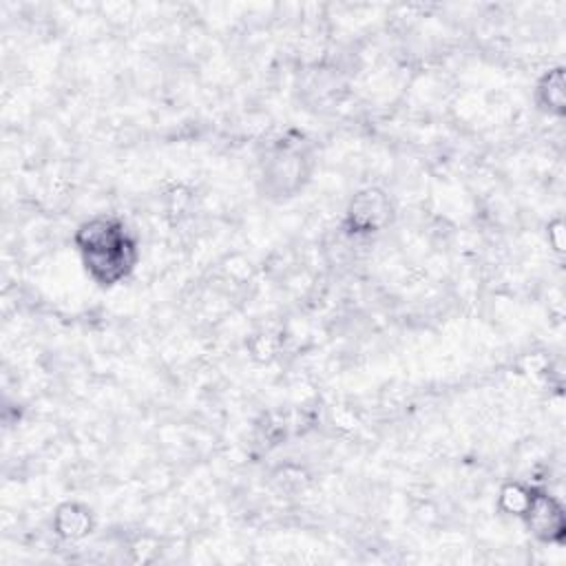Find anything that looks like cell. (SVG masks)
<instances>
[{
	"instance_id": "obj_2",
	"label": "cell",
	"mask_w": 566,
	"mask_h": 566,
	"mask_svg": "<svg viewBox=\"0 0 566 566\" xmlns=\"http://www.w3.org/2000/svg\"><path fill=\"white\" fill-rule=\"evenodd\" d=\"M524 509L528 513V524H533L535 533L544 535L546 539H553V537L562 535V528H564L562 509L553 497L526 493Z\"/></svg>"
},
{
	"instance_id": "obj_1",
	"label": "cell",
	"mask_w": 566,
	"mask_h": 566,
	"mask_svg": "<svg viewBox=\"0 0 566 566\" xmlns=\"http://www.w3.org/2000/svg\"><path fill=\"white\" fill-rule=\"evenodd\" d=\"M77 245L91 276L104 285L117 283L135 259V245L126 230L111 219H95L82 226Z\"/></svg>"
}]
</instances>
